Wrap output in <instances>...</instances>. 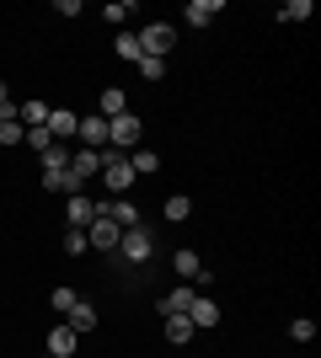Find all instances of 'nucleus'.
Listing matches in <instances>:
<instances>
[{
  "instance_id": "f257e3e1",
  "label": "nucleus",
  "mask_w": 321,
  "mask_h": 358,
  "mask_svg": "<svg viewBox=\"0 0 321 358\" xmlns=\"http://www.w3.org/2000/svg\"><path fill=\"white\" fill-rule=\"evenodd\" d=\"M102 187L113 198H129V193H134V166H129L123 150H102Z\"/></svg>"
},
{
  "instance_id": "f03ea898",
  "label": "nucleus",
  "mask_w": 321,
  "mask_h": 358,
  "mask_svg": "<svg viewBox=\"0 0 321 358\" xmlns=\"http://www.w3.org/2000/svg\"><path fill=\"white\" fill-rule=\"evenodd\" d=\"M134 38H139V54H150V59H166L171 48H177V27L171 22H145Z\"/></svg>"
},
{
  "instance_id": "7ed1b4c3",
  "label": "nucleus",
  "mask_w": 321,
  "mask_h": 358,
  "mask_svg": "<svg viewBox=\"0 0 321 358\" xmlns=\"http://www.w3.org/2000/svg\"><path fill=\"white\" fill-rule=\"evenodd\" d=\"M139 134H145V123H139V113H123V118H107V145L113 150H139Z\"/></svg>"
},
{
  "instance_id": "20e7f679",
  "label": "nucleus",
  "mask_w": 321,
  "mask_h": 358,
  "mask_svg": "<svg viewBox=\"0 0 321 358\" xmlns=\"http://www.w3.org/2000/svg\"><path fill=\"white\" fill-rule=\"evenodd\" d=\"M118 257H123V262H134V268H145V262L155 257V236L145 230V224H139V230H123V241H118Z\"/></svg>"
},
{
  "instance_id": "39448f33",
  "label": "nucleus",
  "mask_w": 321,
  "mask_h": 358,
  "mask_svg": "<svg viewBox=\"0 0 321 358\" xmlns=\"http://www.w3.org/2000/svg\"><path fill=\"white\" fill-rule=\"evenodd\" d=\"M118 241H123V230L107 214H97L92 224H86V246H97V252H118Z\"/></svg>"
},
{
  "instance_id": "423d86ee",
  "label": "nucleus",
  "mask_w": 321,
  "mask_h": 358,
  "mask_svg": "<svg viewBox=\"0 0 321 358\" xmlns=\"http://www.w3.org/2000/svg\"><path fill=\"white\" fill-rule=\"evenodd\" d=\"M64 220H70V230H86V224L97 220V198L92 193H70L64 198Z\"/></svg>"
},
{
  "instance_id": "0eeeda50",
  "label": "nucleus",
  "mask_w": 321,
  "mask_h": 358,
  "mask_svg": "<svg viewBox=\"0 0 321 358\" xmlns=\"http://www.w3.org/2000/svg\"><path fill=\"white\" fill-rule=\"evenodd\" d=\"M171 268H177V278H183V284H193V289L209 284V273H204V257H199V252H187V246L171 257Z\"/></svg>"
},
{
  "instance_id": "6e6552de",
  "label": "nucleus",
  "mask_w": 321,
  "mask_h": 358,
  "mask_svg": "<svg viewBox=\"0 0 321 358\" xmlns=\"http://www.w3.org/2000/svg\"><path fill=\"white\" fill-rule=\"evenodd\" d=\"M80 129V113H70V107H48V134L59 139V145H70Z\"/></svg>"
},
{
  "instance_id": "1a4fd4ad",
  "label": "nucleus",
  "mask_w": 321,
  "mask_h": 358,
  "mask_svg": "<svg viewBox=\"0 0 321 358\" xmlns=\"http://www.w3.org/2000/svg\"><path fill=\"white\" fill-rule=\"evenodd\" d=\"M70 171H76L80 187H92V177H102V150H76V155H70Z\"/></svg>"
},
{
  "instance_id": "9d476101",
  "label": "nucleus",
  "mask_w": 321,
  "mask_h": 358,
  "mask_svg": "<svg viewBox=\"0 0 321 358\" xmlns=\"http://www.w3.org/2000/svg\"><path fill=\"white\" fill-rule=\"evenodd\" d=\"M187 321H193V331H209V327H220V321H225V310H220L209 294H199V299H193V310H187Z\"/></svg>"
},
{
  "instance_id": "9b49d317",
  "label": "nucleus",
  "mask_w": 321,
  "mask_h": 358,
  "mask_svg": "<svg viewBox=\"0 0 321 358\" xmlns=\"http://www.w3.org/2000/svg\"><path fill=\"white\" fill-rule=\"evenodd\" d=\"M76 139H80V150H107V118H80V129H76Z\"/></svg>"
},
{
  "instance_id": "f8f14e48",
  "label": "nucleus",
  "mask_w": 321,
  "mask_h": 358,
  "mask_svg": "<svg viewBox=\"0 0 321 358\" xmlns=\"http://www.w3.org/2000/svg\"><path fill=\"white\" fill-rule=\"evenodd\" d=\"M76 343H80V337L64 327V321H54V327H48V353H54V358H76Z\"/></svg>"
},
{
  "instance_id": "ddd939ff",
  "label": "nucleus",
  "mask_w": 321,
  "mask_h": 358,
  "mask_svg": "<svg viewBox=\"0 0 321 358\" xmlns=\"http://www.w3.org/2000/svg\"><path fill=\"white\" fill-rule=\"evenodd\" d=\"M193 299H199V289H193V284H177L166 299H161V315H187V310H193Z\"/></svg>"
},
{
  "instance_id": "4468645a",
  "label": "nucleus",
  "mask_w": 321,
  "mask_h": 358,
  "mask_svg": "<svg viewBox=\"0 0 321 358\" xmlns=\"http://www.w3.org/2000/svg\"><path fill=\"white\" fill-rule=\"evenodd\" d=\"M220 11H225V0H193V6L183 11V22H187V27H209Z\"/></svg>"
},
{
  "instance_id": "2eb2a0df",
  "label": "nucleus",
  "mask_w": 321,
  "mask_h": 358,
  "mask_svg": "<svg viewBox=\"0 0 321 358\" xmlns=\"http://www.w3.org/2000/svg\"><path fill=\"white\" fill-rule=\"evenodd\" d=\"M129 113V96H123V86H107L102 96H97V118H123Z\"/></svg>"
},
{
  "instance_id": "dca6fc26",
  "label": "nucleus",
  "mask_w": 321,
  "mask_h": 358,
  "mask_svg": "<svg viewBox=\"0 0 321 358\" xmlns=\"http://www.w3.org/2000/svg\"><path fill=\"white\" fill-rule=\"evenodd\" d=\"M64 327L76 331V337L97 331V305H92V299H76V310H70V321H64Z\"/></svg>"
},
{
  "instance_id": "f3484780",
  "label": "nucleus",
  "mask_w": 321,
  "mask_h": 358,
  "mask_svg": "<svg viewBox=\"0 0 321 358\" xmlns=\"http://www.w3.org/2000/svg\"><path fill=\"white\" fill-rule=\"evenodd\" d=\"M129 166H134V182H139V177H155V171H161V155L139 145V150H129Z\"/></svg>"
},
{
  "instance_id": "a211bd4d",
  "label": "nucleus",
  "mask_w": 321,
  "mask_h": 358,
  "mask_svg": "<svg viewBox=\"0 0 321 358\" xmlns=\"http://www.w3.org/2000/svg\"><path fill=\"white\" fill-rule=\"evenodd\" d=\"M43 187H48V193H64V198H70V193H86V187L76 182V171H43Z\"/></svg>"
},
{
  "instance_id": "6ab92c4d",
  "label": "nucleus",
  "mask_w": 321,
  "mask_h": 358,
  "mask_svg": "<svg viewBox=\"0 0 321 358\" xmlns=\"http://www.w3.org/2000/svg\"><path fill=\"white\" fill-rule=\"evenodd\" d=\"M70 155H76V150H70V145H59V139H54V145H48L43 155H38V161H43V171H70Z\"/></svg>"
},
{
  "instance_id": "aec40b11",
  "label": "nucleus",
  "mask_w": 321,
  "mask_h": 358,
  "mask_svg": "<svg viewBox=\"0 0 321 358\" xmlns=\"http://www.w3.org/2000/svg\"><path fill=\"white\" fill-rule=\"evenodd\" d=\"M166 343L171 348H187V343H193V321H187V315H166Z\"/></svg>"
},
{
  "instance_id": "412c9836",
  "label": "nucleus",
  "mask_w": 321,
  "mask_h": 358,
  "mask_svg": "<svg viewBox=\"0 0 321 358\" xmlns=\"http://www.w3.org/2000/svg\"><path fill=\"white\" fill-rule=\"evenodd\" d=\"M311 16H316L311 0H290V6H278V22H311Z\"/></svg>"
},
{
  "instance_id": "4be33fe9",
  "label": "nucleus",
  "mask_w": 321,
  "mask_h": 358,
  "mask_svg": "<svg viewBox=\"0 0 321 358\" xmlns=\"http://www.w3.org/2000/svg\"><path fill=\"white\" fill-rule=\"evenodd\" d=\"M76 299H80L76 289H64V284H59L54 294H48V310H54V315H70V310H76Z\"/></svg>"
},
{
  "instance_id": "5701e85b",
  "label": "nucleus",
  "mask_w": 321,
  "mask_h": 358,
  "mask_svg": "<svg viewBox=\"0 0 321 358\" xmlns=\"http://www.w3.org/2000/svg\"><path fill=\"white\" fill-rule=\"evenodd\" d=\"M187 214H193V198H187V193H171V198H166V220H171V224H183Z\"/></svg>"
},
{
  "instance_id": "b1692460",
  "label": "nucleus",
  "mask_w": 321,
  "mask_h": 358,
  "mask_svg": "<svg viewBox=\"0 0 321 358\" xmlns=\"http://www.w3.org/2000/svg\"><path fill=\"white\" fill-rule=\"evenodd\" d=\"M22 139H27V129L16 123V113H11V118H0V145H22Z\"/></svg>"
},
{
  "instance_id": "393cba45",
  "label": "nucleus",
  "mask_w": 321,
  "mask_h": 358,
  "mask_svg": "<svg viewBox=\"0 0 321 358\" xmlns=\"http://www.w3.org/2000/svg\"><path fill=\"white\" fill-rule=\"evenodd\" d=\"M118 59H129V64L145 59V54H139V38H134V32H118Z\"/></svg>"
},
{
  "instance_id": "a878e982",
  "label": "nucleus",
  "mask_w": 321,
  "mask_h": 358,
  "mask_svg": "<svg viewBox=\"0 0 321 358\" xmlns=\"http://www.w3.org/2000/svg\"><path fill=\"white\" fill-rule=\"evenodd\" d=\"M290 337H294V343H311V337H316V321H311V315H294V321H290Z\"/></svg>"
},
{
  "instance_id": "bb28decb",
  "label": "nucleus",
  "mask_w": 321,
  "mask_h": 358,
  "mask_svg": "<svg viewBox=\"0 0 321 358\" xmlns=\"http://www.w3.org/2000/svg\"><path fill=\"white\" fill-rule=\"evenodd\" d=\"M129 16H134V6H129V0H113V6L102 11V22H113V27H118V22H129Z\"/></svg>"
},
{
  "instance_id": "cd10ccee",
  "label": "nucleus",
  "mask_w": 321,
  "mask_h": 358,
  "mask_svg": "<svg viewBox=\"0 0 321 358\" xmlns=\"http://www.w3.org/2000/svg\"><path fill=\"white\" fill-rule=\"evenodd\" d=\"M59 246H64V257H80V252H86V230H64Z\"/></svg>"
},
{
  "instance_id": "c85d7f7f",
  "label": "nucleus",
  "mask_w": 321,
  "mask_h": 358,
  "mask_svg": "<svg viewBox=\"0 0 321 358\" xmlns=\"http://www.w3.org/2000/svg\"><path fill=\"white\" fill-rule=\"evenodd\" d=\"M134 70L145 75V80H161V75H166V59H150V54H145V59H139Z\"/></svg>"
},
{
  "instance_id": "c756f323",
  "label": "nucleus",
  "mask_w": 321,
  "mask_h": 358,
  "mask_svg": "<svg viewBox=\"0 0 321 358\" xmlns=\"http://www.w3.org/2000/svg\"><path fill=\"white\" fill-rule=\"evenodd\" d=\"M22 145H32L38 155H43V150L54 145V134H48V129H27V139H22Z\"/></svg>"
},
{
  "instance_id": "7c9ffc66",
  "label": "nucleus",
  "mask_w": 321,
  "mask_h": 358,
  "mask_svg": "<svg viewBox=\"0 0 321 358\" xmlns=\"http://www.w3.org/2000/svg\"><path fill=\"white\" fill-rule=\"evenodd\" d=\"M11 113H16V102H11V86L0 80V118H11Z\"/></svg>"
},
{
  "instance_id": "2f4dec72",
  "label": "nucleus",
  "mask_w": 321,
  "mask_h": 358,
  "mask_svg": "<svg viewBox=\"0 0 321 358\" xmlns=\"http://www.w3.org/2000/svg\"><path fill=\"white\" fill-rule=\"evenodd\" d=\"M43 358H54V353H43Z\"/></svg>"
}]
</instances>
